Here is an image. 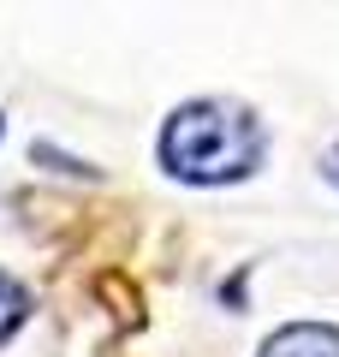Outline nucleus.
I'll return each mask as SVG.
<instances>
[{"mask_svg":"<svg viewBox=\"0 0 339 357\" xmlns=\"http://www.w3.org/2000/svg\"><path fill=\"white\" fill-rule=\"evenodd\" d=\"M322 173H327V185H333V191H339V143H333V149L322 155Z\"/></svg>","mask_w":339,"mask_h":357,"instance_id":"obj_4","label":"nucleus"},{"mask_svg":"<svg viewBox=\"0 0 339 357\" xmlns=\"http://www.w3.org/2000/svg\"><path fill=\"white\" fill-rule=\"evenodd\" d=\"M0 131H6V119H0Z\"/></svg>","mask_w":339,"mask_h":357,"instance_id":"obj_5","label":"nucleus"},{"mask_svg":"<svg viewBox=\"0 0 339 357\" xmlns=\"http://www.w3.org/2000/svg\"><path fill=\"white\" fill-rule=\"evenodd\" d=\"M268 131L232 96H197L161 126V167L185 185H239L262 167Z\"/></svg>","mask_w":339,"mask_h":357,"instance_id":"obj_1","label":"nucleus"},{"mask_svg":"<svg viewBox=\"0 0 339 357\" xmlns=\"http://www.w3.org/2000/svg\"><path fill=\"white\" fill-rule=\"evenodd\" d=\"M256 357H339V328L333 321H286L268 333Z\"/></svg>","mask_w":339,"mask_h":357,"instance_id":"obj_2","label":"nucleus"},{"mask_svg":"<svg viewBox=\"0 0 339 357\" xmlns=\"http://www.w3.org/2000/svg\"><path fill=\"white\" fill-rule=\"evenodd\" d=\"M24 321H30V292L13 280V274H6V268H0V345L13 340Z\"/></svg>","mask_w":339,"mask_h":357,"instance_id":"obj_3","label":"nucleus"}]
</instances>
